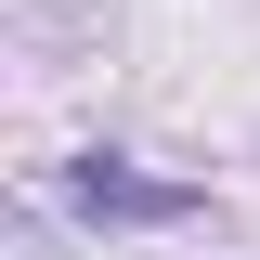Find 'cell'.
Segmentation results:
<instances>
[{"instance_id":"1","label":"cell","mask_w":260,"mask_h":260,"mask_svg":"<svg viewBox=\"0 0 260 260\" xmlns=\"http://www.w3.org/2000/svg\"><path fill=\"white\" fill-rule=\"evenodd\" d=\"M65 208H78V221H195L208 195H195V182H156V169H130V156H78V169H65Z\"/></svg>"}]
</instances>
